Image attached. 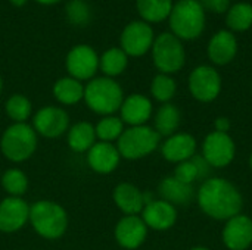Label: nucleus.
I'll use <instances>...</instances> for the list:
<instances>
[{
    "mask_svg": "<svg viewBox=\"0 0 252 250\" xmlns=\"http://www.w3.org/2000/svg\"><path fill=\"white\" fill-rule=\"evenodd\" d=\"M198 203L208 217L214 220H230L239 215L242 196L232 183L223 178H210L198 192Z\"/></svg>",
    "mask_w": 252,
    "mask_h": 250,
    "instance_id": "nucleus-1",
    "label": "nucleus"
},
{
    "mask_svg": "<svg viewBox=\"0 0 252 250\" xmlns=\"http://www.w3.org/2000/svg\"><path fill=\"white\" fill-rule=\"evenodd\" d=\"M171 32L180 40H195L205 28V10L199 0H179L168 16Z\"/></svg>",
    "mask_w": 252,
    "mask_h": 250,
    "instance_id": "nucleus-2",
    "label": "nucleus"
},
{
    "mask_svg": "<svg viewBox=\"0 0 252 250\" xmlns=\"http://www.w3.org/2000/svg\"><path fill=\"white\" fill-rule=\"evenodd\" d=\"M84 100L87 106L100 115H111L123 105V90L117 81L109 77L93 78L84 87Z\"/></svg>",
    "mask_w": 252,
    "mask_h": 250,
    "instance_id": "nucleus-3",
    "label": "nucleus"
},
{
    "mask_svg": "<svg viewBox=\"0 0 252 250\" xmlns=\"http://www.w3.org/2000/svg\"><path fill=\"white\" fill-rule=\"evenodd\" d=\"M30 221L32 228L46 239L61 237L68 227L63 208L49 200H40L30 208Z\"/></svg>",
    "mask_w": 252,
    "mask_h": 250,
    "instance_id": "nucleus-4",
    "label": "nucleus"
},
{
    "mask_svg": "<svg viewBox=\"0 0 252 250\" xmlns=\"http://www.w3.org/2000/svg\"><path fill=\"white\" fill-rule=\"evenodd\" d=\"M37 147L35 130L25 122H15L7 127L1 136V153L12 162H22L28 159Z\"/></svg>",
    "mask_w": 252,
    "mask_h": 250,
    "instance_id": "nucleus-5",
    "label": "nucleus"
},
{
    "mask_svg": "<svg viewBox=\"0 0 252 250\" xmlns=\"http://www.w3.org/2000/svg\"><path fill=\"white\" fill-rule=\"evenodd\" d=\"M152 57L161 74H174L180 71L186 62V52L180 38L173 32L159 34L152 44Z\"/></svg>",
    "mask_w": 252,
    "mask_h": 250,
    "instance_id": "nucleus-6",
    "label": "nucleus"
},
{
    "mask_svg": "<svg viewBox=\"0 0 252 250\" xmlns=\"http://www.w3.org/2000/svg\"><path fill=\"white\" fill-rule=\"evenodd\" d=\"M159 134L146 125L130 127L118 139V152L126 159H140L152 153L159 143Z\"/></svg>",
    "mask_w": 252,
    "mask_h": 250,
    "instance_id": "nucleus-7",
    "label": "nucleus"
},
{
    "mask_svg": "<svg viewBox=\"0 0 252 250\" xmlns=\"http://www.w3.org/2000/svg\"><path fill=\"white\" fill-rule=\"evenodd\" d=\"M154 40V31L148 22L133 21L121 32V49L127 56L139 57L152 49Z\"/></svg>",
    "mask_w": 252,
    "mask_h": 250,
    "instance_id": "nucleus-8",
    "label": "nucleus"
},
{
    "mask_svg": "<svg viewBox=\"0 0 252 250\" xmlns=\"http://www.w3.org/2000/svg\"><path fill=\"white\" fill-rule=\"evenodd\" d=\"M189 90L199 102H213L221 91V77L213 68L201 65L190 72Z\"/></svg>",
    "mask_w": 252,
    "mask_h": 250,
    "instance_id": "nucleus-9",
    "label": "nucleus"
},
{
    "mask_svg": "<svg viewBox=\"0 0 252 250\" xmlns=\"http://www.w3.org/2000/svg\"><path fill=\"white\" fill-rule=\"evenodd\" d=\"M235 143L233 139L227 133L213 131L208 134L202 144V156L204 159L216 168L227 167L235 158Z\"/></svg>",
    "mask_w": 252,
    "mask_h": 250,
    "instance_id": "nucleus-10",
    "label": "nucleus"
},
{
    "mask_svg": "<svg viewBox=\"0 0 252 250\" xmlns=\"http://www.w3.org/2000/svg\"><path fill=\"white\" fill-rule=\"evenodd\" d=\"M99 68V57L94 49L86 44L75 46L66 56V69L69 75L78 81L90 80Z\"/></svg>",
    "mask_w": 252,
    "mask_h": 250,
    "instance_id": "nucleus-11",
    "label": "nucleus"
},
{
    "mask_svg": "<svg viewBox=\"0 0 252 250\" xmlns=\"http://www.w3.org/2000/svg\"><path fill=\"white\" fill-rule=\"evenodd\" d=\"M32 124H34V130L38 134L49 139H55L68 130L69 118L63 109L56 106H46L35 113Z\"/></svg>",
    "mask_w": 252,
    "mask_h": 250,
    "instance_id": "nucleus-12",
    "label": "nucleus"
},
{
    "mask_svg": "<svg viewBox=\"0 0 252 250\" xmlns=\"http://www.w3.org/2000/svg\"><path fill=\"white\" fill-rule=\"evenodd\" d=\"M223 242L230 250H247L252 245V220L236 215L227 220L223 230Z\"/></svg>",
    "mask_w": 252,
    "mask_h": 250,
    "instance_id": "nucleus-13",
    "label": "nucleus"
},
{
    "mask_svg": "<svg viewBox=\"0 0 252 250\" xmlns=\"http://www.w3.org/2000/svg\"><path fill=\"white\" fill-rule=\"evenodd\" d=\"M30 220V206L19 197H6L0 203V231L13 233Z\"/></svg>",
    "mask_w": 252,
    "mask_h": 250,
    "instance_id": "nucleus-14",
    "label": "nucleus"
},
{
    "mask_svg": "<svg viewBox=\"0 0 252 250\" xmlns=\"http://www.w3.org/2000/svg\"><path fill=\"white\" fill-rule=\"evenodd\" d=\"M148 227L137 215L124 217L115 227V239L124 249H137L146 239Z\"/></svg>",
    "mask_w": 252,
    "mask_h": 250,
    "instance_id": "nucleus-15",
    "label": "nucleus"
},
{
    "mask_svg": "<svg viewBox=\"0 0 252 250\" xmlns=\"http://www.w3.org/2000/svg\"><path fill=\"white\" fill-rule=\"evenodd\" d=\"M208 56L213 63L223 66L230 63L238 53V40L229 29H220L208 43Z\"/></svg>",
    "mask_w": 252,
    "mask_h": 250,
    "instance_id": "nucleus-16",
    "label": "nucleus"
},
{
    "mask_svg": "<svg viewBox=\"0 0 252 250\" xmlns=\"http://www.w3.org/2000/svg\"><path fill=\"white\" fill-rule=\"evenodd\" d=\"M142 220L146 227L164 231L174 225L177 220L176 208L165 200H152L142 211Z\"/></svg>",
    "mask_w": 252,
    "mask_h": 250,
    "instance_id": "nucleus-17",
    "label": "nucleus"
},
{
    "mask_svg": "<svg viewBox=\"0 0 252 250\" xmlns=\"http://www.w3.org/2000/svg\"><path fill=\"white\" fill-rule=\"evenodd\" d=\"M120 152L112 143L100 141L94 143L93 147L89 150L87 155V162L92 169L100 174H109L112 172L118 164H120Z\"/></svg>",
    "mask_w": 252,
    "mask_h": 250,
    "instance_id": "nucleus-18",
    "label": "nucleus"
},
{
    "mask_svg": "<svg viewBox=\"0 0 252 250\" xmlns=\"http://www.w3.org/2000/svg\"><path fill=\"white\" fill-rule=\"evenodd\" d=\"M121 111V121L131 125H145V122L151 118L152 113V103L148 97L142 94H131L123 100L120 108Z\"/></svg>",
    "mask_w": 252,
    "mask_h": 250,
    "instance_id": "nucleus-19",
    "label": "nucleus"
},
{
    "mask_svg": "<svg viewBox=\"0 0 252 250\" xmlns=\"http://www.w3.org/2000/svg\"><path fill=\"white\" fill-rule=\"evenodd\" d=\"M196 141L190 134H173L162 144V155L170 162H185L195 156Z\"/></svg>",
    "mask_w": 252,
    "mask_h": 250,
    "instance_id": "nucleus-20",
    "label": "nucleus"
},
{
    "mask_svg": "<svg viewBox=\"0 0 252 250\" xmlns=\"http://www.w3.org/2000/svg\"><path fill=\"white\" fill-rule=\"evenodd\" d=\"M114 202L127 215H137L145 208L143 193L128 183H123L115 187Z\"/></svg>",
    "mask_w": 252,
    "mask_h": 250,
    "instance_id": "nucleus-21",
    "label": "nucleus"
},
{
    "mask_svg": "<svg viewBox=\"0 0 252 250\" xmlns=\"http://www.w3.org/2000/svg\"><path fill=\"white\" fill-rule=\"evenodd\" d=\"M158 192L162 200L174 205H188L193 199V187L179 181L176 177H167L161 181Z\"/></svg>",
    "mask_w": 252,
    "mask_h": 250,
    "instance_id": "nucleus-22",
    "label": "nucleus"
},
{
    "mask_svg": "<svg viewBox=\"0 0 252 250\" xmlns=\"http://www.w3.org/2000/svg\"><path fill=\"white\" fill-rule=\"evenodd\" d=\"M211 165L204 159V156H193L189 161L180 162L174 171V177L186 184H190L196 180L205 178L210 174Z\"/></svg>",
    "mask_w": 252,
    "mask_h": 250,
    "instance_id": "nucleus-23",
    "label": "nucleus"
},
{
    "mask_svg": "<svg viewBox=\"0 0 252 250\" xmlns=\"http://www.w3.org/2000/svg\"><path fill=\"white\" fill-rule=\"evenodd\" d=\"M173 6V0H136L137 12L148 24H157L168 19Z\"/></svg>",
    "mask_w": 252,
    "mask_h": 250,
    "instance_id": "nucleus-24",
    "label": "nucleus"
},
{
    "mask_svg": "<svg viewBox=\"0 0 252 250\" xmlns=\"http://www.w3.org/2000/svg\"><path fill=\"white\" fill-rule=\"evenodd\" d=\"M226 25L229 31L244 32L252 27V4L248 1H239L229 7L226 12Z\"/></svg>",
    "mask_w": 252,
    "mask_h": 250,
    "instance_id": "nucleus-25",
    "label": "nucleus"
},
{
    "mask_svg": "<svg viewBox=\"0 0 252 250\" xmlns=\"http://www.w3.org/2000/svg\"><path fill=\"white\" fill-rule=\"evenodd\" d=\"M96 143V130L89 122H78L68 131V144L75 152H86Z\"/></svg>",
    "mask_w": 252,
    "mask_h": 250,
    "instance_id": "nucleus-26",
    "label": "nucleus"
},
{
    "mask_svg": "<svg viewBox=\"0 0 252 250\" xmlns=\"http://www.w3.org/2000/svg\"><path fill=\"white\" fill-rule=\"evenodd\" d=\"M53 94L56 100L63 105H75L84 97V87L78 80L65 77L55 83Z\"/></svg>",
    "mask_w": 252,
    "mask_h": 250,
    "instance_id": "nucleus-27",
    "label": "nucleus"
},
{
    "mask_svg": "<svg viewBox=\"0 0 252 250\" xmlns=\"http://www.w3.org/2000/svg\"><path fill=\"white\" fill-rule=\"evenodd\" d=\"M127 63H128V56L126 55L123 49H118V47H112L106 50L99 59V66L102 72L109 78L117 77L121 72H124V69L127 68Z\"/></svg>",
    "mask_w": 252,
    "mask_h": 250,
    "instance_id": "nucleus-28",
    "label": "nucleus"
},
{
    "mask_svg": "<svg viewBox=\"0 0 252 250\" xmlns=\"http://www.w3.org/2000/svg\"><path fill=\"white\" fill-rule=\"evenodd\" d=\"M180 124V112L174 105L165 103L155 116V131L159 136H173Z\"/></svg>",
    "mask_w": 252,
    "mask_h": 250,
    "instance_id": "nucleus-29",
    "label": "nucleus"
},
{
    "mask_svg": "<svg viewBox=\"0 0 252 250\" xmlns=\"http://www.w3.org/2000/svg\"><path fill=\"white\" fill-rule=\"evenodd\" d=\"M96 137H99L102 141H112L121 137L123 131H124V125L121 118L117 116H105L103 119L99 121V124L96 125Z\"/></svg>",
    "mask_w": 252,
    "mask_h": 250,
    "instance_id": "nucleus-30",
    "label": "nucleus"
},
{
    "mask_svg": "<svg viewBox=\"0 0 252 250\" xmlns=\"http://www.w3.org/2000/svg\"><path fill=\"white\" fill-rule=\"evenodd\" d=\"M1 184L3 189L12 196V197H19L27 192L28 187V180L25 174L19 169H9L3 174L1 177Z\"/></svg>",
    "mask_w": 252,
    "mask_h": 250,
    "instance_id": "nucleus-31",
    "label": "nucleus"
},
{
    "mask_svg": "<svg viewBox=\"0 0 252 250\" xmlns=\"http://www.w3.org/2000/svg\"><path fill=\"white\" fill-rule=\"evenodd\" d=\"M176 81L167 75V74H158L154 81H152V85H151V91H152V96L159 100V102H164L167 103L168 100H171L176 94Z\"/></svg>",
    "mask_w": 252,
    "mask_h": 250,
    "instance_id": "nucleus-32",
    "label": "nucleus"
},
{
    "mask_svg": "<svg viewBox=\"0 0 252 250\" xmlns=\"http://www.w3.org/2000/svg\"><path fill=\"white\" fill-rule=\"evenodd\" d=\"M6 112L15 122H25L31 115V103L22 94H13L6 102Z\"/></svg>",
    "mask_w": 252,
    "mask_h": 250,
    "instance_id": "nucleus-33",
    "label": "nucleus"
},
{
    "mask_svg": "<svg viewBox=\"0 0 252 250\" xmlns=\"http://www.w3.org/2000/svg\"><path fill=\"white\" fill-rule=\"evenodd\" d=\"M66 13H68L69 21L72 24H77V25L86 24L89 21V18H90L89 6L84 1H81V0H72L71 3H68Z\"/></svg>",
    "mask_w": 252,
    "mask_h": 250,
    "instance_id": "nucleus-34",
    "label": "nucleus"
},
{
    "mask_svg": "<svg viewBox=\"0 0 252 250\" xmlns=\"http://www.w3.org/2000/svg\"><path fill=\"white\" fill-rule=\"evenodd\" d=\"M199 3L205 12L211 13H226L232 6L230 0H199Z\"/></svg>",
    "mask_w": 252,
    "mask_h": 250,
    "instance_id": "nucleus-35",
    "label": "nucleus"
},
{
    "mask_svg": "<svg viewBox=\"0 0 252 250\" xmlns=\"http://www.w3.org/2000/svg\"><path fill=\"white\" fill-rule=\"evenodd\" d=\"M214 125H216V131H220V133H227L230 128V122L227 118H217Z\"/></svg>",
    "mask_w": 252,
    "mask_h": 250,
    "instance_id": "nucleus-36",
    "label": "nucleus"
},
{
    "mask_svg": "<svg viewBox=\"0 0 252 250\" xmlns=\"http://www.w3.org/2000/svg\"><path fill=\"white\" fill-rule=\"evenodd\" d=\"M9 1H10L12 4H15V6H18V7L27 3V0H9Z\"/></svg>",
    "mask_w": 252,
    "mask_h": 250,
    "instance_id": "nucleus-37",
    "label": "nucleus"
},
{
    "mask_svg": "<svg viewBox=\"0 0 252 250\" xmlns=\"http://www.w3.org/2000/svg\"><path fill=\"white\" fill-rule=\"evenodd\" d=\"M35 1H38L41 4H53V3H58L59 0H35Z\"/></svg>",
    "mask_w": 252,
    "mask_h": 250,
    "instance_id": "nucleus-38",
    "label": "nucleus"
},
{
    "mask_svg": "<svg viewBox=\"0 0 252 250\" xmlns=\"http://www.w3.org/2000/svg\"><path fill=\"white\" fill-rule=\"evenodd\" d=\"M190 250H210V249H207V248H202V246H199V248H193V249H190Z\"/></svg>",
    "mask_w": 252,
    "mask_h": 250,
    "instance_id": "nucleus-39",
    "label": "nucleus"
},
{
    "mask_svg": "<svg viewBox=\"0 0 252 250\" xmlns=\"http://www.w3.org/2000/svg\"><path fill=\"white\" fill-rule=\"evenodd\" d=\"M1 87H3V83H1V78H0V93H1Z\"/></svg>",
    "mask_w": 252,
    "mask_h": 250,
    "instance_id": "nucleus-40",
    "label": "nucleus"
},
{
    "mask_svg": "<svg viewBox=\"0 0 252 250\" xmlns=\"http://www.w3.org/2000/svg\"><path fill=\"white\" fill-rule=\"evenodd\" d=\"M250 165H251V168H252V155H251V158H250Z\"/></svg>",
    "mask_w": 252,
    "mask_h": 250,
    "instance_id": "nucleus-41",
    "label": "nucleus"
},
{
    "mask_svg": "<svg viewBox=\"0 0 252 250\" xmlns=\"http://www.w3.org/2000/svg\"><path fill=\"white\" fill-rule=\"evenodd\" d=\"M0 180H1V178H0Z\"/></svg>",
    "mask_w": 252,
    "mask_h": 250,
    "instance_id": "nucleus-42",
    "label": "nucleus"
}]
</instances>
